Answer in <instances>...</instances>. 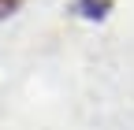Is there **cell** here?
Returning <instances> with one entry per match:
<instances>
[{
	"label": "cell",
	"mask_w": 134,
	"mask_h": 130,
	"mask_svg": "<svg viewBox=\"0 0 134 130\" xmlns=\"http://www.w3.org/2000/svg\"><path fill=\"white\" fill-rule=\"evenodd\" d=\"M75 11L82 19H104L112 11V0H75Z\"/></svg>",
	"instance_id": "obj_1"
},
{
	"label": "cell",
	"mask_w": 134,
	"mask_h": 130,
	"mask_svg": "<svg viewBox=\"0 0 134 130\" xmlns=\"http://www.w3.org/2000/svg\"><path fill=\"white\" fill-rule=\"evenodd\" d=\"M23 8V0H0V19H8V15H15Z\"/></svg>",
	"instance_id": "obj_2"
}]
</instances>
